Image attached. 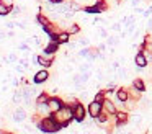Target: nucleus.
<instances>
[{
  "label": "nucleus",
  "instance_id": "nucleus-1",
  "mask_svg": "<svg viewBox=\"0 0 152 134\" xmlns=\"http://www.w3.org/2000/svg\"><path fill=\"white\" fill-rule=\"evenodd\" d=\"M72 118H74V110L69 106H61L59 110L54 113V119H56L61 126H66Z\"/></svg>",
  "mask_w": 152,
  "mask_h": 134
},
{
  "label": "nucleus",
  "instance_id": "nucleus-2",
  "mask_svg": "<svg viewBox=\"0 0 152 134\" xmlns=\"http://www.w3.org/2000/svg\"><path fill=\"white\" fill-rule=\"evenodd\" d=\"M39 129L43 131V133H56V131L61 129V124L54 119V116L53 118H44L39 123Z\"/></svg>",
  "mask_w": 152,
  "mask_h": 134
},
{
  "label": "nucleus",
  "instance_id": "nucleus-3",
  "mask_svg": "<svg viewBox=\"0 0 152 134\" xmlns=\"http://www.w3.org/2000/svg\"><path fill=\"white\" fill-rule=\"evenodd\" d=\"M72 110H74V118H75L77 121H82L83 118H85V108H83V105L75 103Z\"/></svg>",
  "mask_w": 152,
  "mask_h": 134
},
{
  "label": "nucleus",
  "instance_id": "nucleus-4",
  "mask_svg": "<svg viewBox=\"0 0 152 134\" xmlns=\"http://www.w3.org/2000/svg\"><path fill=\"white\" fill-rule=\"evenodd\" d=\"M88 113H90V116L96 118L100 113H102V103H100V101H93V103H90Z\"/></svg>",
  "mask_w": 152,
  "mask_h": 134
},
{
  "label": "nucleus",
  "instance_id": "nucleus-5",
  "mask_svg": "<svg viewBox=\"0 0 152 134\" xmlns=\"http://www.w3.org/2000/svg\"><path fill=\"white\" fill-rule=\"evenodd\" d=\"M48 106H49L51 113H56V111L62 106V101H61L59 98H49V100H48Z\"/></svg>",
  "mask_w": 152,
  "mask_h": 134
},
{
  "label": "nucleus",
  "instance_id": "nucleus-6",
  "mask_svg": "<svg viewBox=\"0 0 152 134\" xmlns=\"http://www.w3.org/2000/svg\"><path fill=\"white\" fill-rule=\"evenodd\" d=\"M13 119L17 121V123H21V121L26 119V111L23 110V108H17L13 113Z\"/></svg>",
  "mask_w": 152,
  "mask_h": 134
},
{
  "label": "nucleus",
  "instance_id": "nucleus-7",
  "mask_svg": "<svg viewBox=\"0 0 152 134\" xmlns=\"http://www.w3.org/2000/svg\"><path fill=\"white\" fill-rule=\"evenodd\" d=\"M48 77H49V74H48V70H39L36 75H34V83H43L44 80H48Z\"/></svg>",
  "mask_w": 152,
  "mask_h": 134
},
{
  "label": "nucleus",
  "instance_id": "nucleus-8",
  "mask_svg": "<svg viewBox=\"0 0 152 134\" xmlns=\"http://www.w3.org/2000/svg\"><path fill=\"white\" fill-rule=\"evenodd\" d=\"M134 61H136V65H137V67H145V65H147V59H145L144 54H137Z\"/></svg>",
  "mask_w": 152,
  "mask_h": 134
},
{
  "label": "nucleus",
  "instance_id": "nucleus-9",
  "mask_svg": "<svg viewBox=\"0 0 152 134\" xmlns=\"http://www.w3.org/2000/svg\"><path fill=\"white\" fill-rule=\"evenodd\" d=\"M54 39H56L59 44H62V42H67V41H69V33H67V31H66V33H59V34H57Z\"/></svg>",
  "mask_w": 152,
  "mask_h": 134
},
{
  "label": "nucleus",
  "instance_id": "nucleus-10",
  "mask_svg": "<svg viewBox=\"0 0 152 134\" xmlns=\"http://www.w3.org/2000/svg\"><path fill=\"white\" fill-rule=\"evenodd\" d=\"M36 106H38V111H39L41 114L49 113V106H48V103H39V105H36Z\"/></svg>",
  "mask_w": 152,
  "mask_h": 134
},
{
  "label": "nucleus",
  "instance_id": "nucleus-11",
  "mask_svg": "<svg viewBox=\"0 0 152 134\" xmlns=\"http://www.w3.org/2000/svg\"><path fill=\"white\" fill-rule=\"evenodd\" d=\"M8 13H10V7L5 5L4 2H0V15L4 16V15H8Z\"/></svg>",
  "mask_w": 152,
  "mask_h": 134
},
{
  "label": "nucleus",
  "instance_id": "nucleus-12",
  "mask_svg": "<svg viewBox=\"0 0 152 134\" xmlns=\"http://www.w3.org/2000/svg\"><path fill=\"white\" fill-rule=\"evenodd\" d=\"M103 106H105L106 110L110 111V113H115V105H113L110 100H105V101H103Z\"/></svg>",
  "mask_w": 152,
  "mask_h": 134
},
{
  "label": "nucleus",
  "instance_id": "nucleus-13",
  "mask_svg": "<svg viewBox=\"0 0 152 134\" xmlns=\"http://www.w3.org/2000/svg\"><path fill=\"white\" fill-rule=\"evenodd\" d=\"M48 100H49V98H48V95H46V93H41L39 97L36 98V105H39V103H48Z\"/></svg>",
  "mask_w": 152,
  "mask_h": 134
},
{
  "label": "nucleus",
  "instance_id": "nucleus-14",
  "mask_svg": "<svg viewBox=\"0 0 152 134\" xmlns=\"http://www.w3.org/2000/svg\"><path fill=\"white\" fill-rule=\"evenodd\" d=\"M134 88L139 92H144V82L142 80H134Z\"/></svg>",
  "mask_w": 152,
  "mask_h": 134
},
{
  "label": "nucleus",
  "instance_id": "nucleus-15",
  "mask_svg": "<svg viewBox=\"0 0 152 134\" xmlns=\"http://www.w3.org/2000/svg\"><path fill=\"white\" fill-rule=\"evenodd\" d=\"M88 78H90V72H88V70H87V72H82V74H80V82H82V83L88 82Z\"/></svg>",
  "mask_w": 152,
  "mask_h": 134
},
{
  "label": "nucleus",
  "instance_id": "nucleus-16",
  "mask_svg": "<svg viewBox=\"0 0 152 134\" xmlns=\"http://www.w3.org/2000/svg\"><path fill=\"white\" fill-rule=\"evenodd\" d=\"M79 25H70L69 26V29H67V33H69V34H75V33H79Z\"/></svg>",
  "mask_w": 152,
  "mask_h": 134
},
{
  "label": "nucleus",
  "instance_id": "nucleus-17",
  "mask_svg": "<svg viewBox=\"0 0 152 134\" xmlns=\"http://www.w3.org/2000/svg\"><path fill=\"white\" fill-rule=\"evenodd\" d=\"M38 21H39L43 26H48V25H51V23H49V20H48L46 16H43V15H39V16H38Z\"/></svg>",
  "mask_w": 152,
  "mask_h": 134
},
{
  "label": "nucleus",
  "instance_id": "nucleus-18",
  "mask_svg": "<svg viewBox=\"0 0 152 134\" xmlns=\"http://www.w3.org/2000/svg\"><path fill=\"white\" fill-rule=\"evenodd\" d=\"M118 98H119L121 101H126V100H128V93H126V90H119V92H118Z\"/></svg>",
  "mask_w": 152,
  "mask_h": 134
},
{
  "label": "nucleus",
  "instance_id": "nucleus-19",
  "mask_svg": "<svg viewBox=\"0 0 152 134\" xmlns=\"http://www.w3.org/2000/svg\"><path fill=\"white\" fill-rule=\"evenodd\" d=\"M118 41H119V39L116 38V36H108V44H110V46H115V44H118Z\"/></svg>",
  "mask_w": 152,
  "mask_h": 134
},
{
  "label": "nucleus",
  "instance_id": "nucleus-20",
  "mask_svg": "<svg viewBox=\"0 0 152 134\" xmlns=\"http://www.w3.org/2000/svg\"><path fill=\"white\" fill-rule=\"evenodd\" d=\"M90 67H92V64H88V62H87V64H82V65H80V72H87V70H90Z\"/></svg>",
  "mask_w": 152,
  "mask_h": 134
},
{
  "label": "nucleus",
  "instance_id": "nucleus-21",
  "mask_svg": "<svg viewBox=\"0 0 152 134\" xmlns=\"http://www.w3.org/2000/svg\"><path fill=\"white\" fill-rule=\"evenodd\" d=\"M111 28L115 31H121V23H115V25H111Z\"/></svg>",
  "mask_w": 152,
  "mask_h": 134
},
{
  "label": "nucleus",
  "instance_id": "nucleus-22",
  "mask_svg": "<svg viewBox=\"0 0 152 134\" xmlns=\"http://www.w3.org/2000/svg\"><path fill=\"white\" fill-rule=\"evenodd\" d=\"M116 116H118L119 121H126V114H124V113H118Z\"/></svg>",
  "mask_w": 152,
  "mask_h": 134
},
{
  "label": "nucleus",
  "instance_id": "nucleus-23",
  "mask_svg": "<svg viewBox=\"0 0 152 134\" xmlns=\"http://www.w3.org/2000/svg\"><path fill=\"white\" fill-rule=\"evenodd\" d=\"M7 61H10V62H15V61H17V56H15V54H10V56L7 57Z\"/></svg>",
  "mask_w": 152,
  "mask_h": 134
},
{
  "label": "nucleus",
  "instance_id": "nucleus-24",
  "mask_svg": "<svg viewBox=\"0 0 152 134\" xmlns=\"http://www.w3.org/2000/svg\"><path fill=\"white\" fill-rule=\"evenodd\" d=\"M132 121H134V124L141 123V121H142V116H134V118H132Z\"/></svg>",
  "mask_w": 152,
  "mask_h": 134
},
{
  "label": "nucleus",
  "instance_id": "nucleus-25",
  "mask_svg": "<svg viewBox=\"0 0 152 134\" xmlns=\"http://www.w3.org/2000/svg\"><path fill=\"white\" fill-rule=\"evenodd\" d=\"M98 33H100V36H103V38H105V36L108 34V33H106V29H103V28H100V31H98Z\"/></svg>",
  "mask_w": 152,
  "mask_h": 134
},
{
  "label": "nucleus",
  "instance_id": "nucleus-26",
  "mask_svg": "<svg viewBox=\"0 0 152 134\" xmlns=\"http://www.w3.org/2000/svg\"><path fill=\"white\" fill-rule=\"evenodd\" d=\"M20 12H21V8H20V7H15V8H13V12H12V13H13V15H18Z\"/></svg>",
  "mask_w": 152,
  "mask_h": 134
},
{
  "label": "nucleus",
  "instance_id": "nucleus-27",
  "mask_svg": "<svg viewBox=\"0 0 152 134\" xmlns=\"http://www.w3.org/2000/svg\"><path fill=\"white\" fill-rule=\"evenodd\" d=\"M0 2H4L5 5H8V7H12V3H13V0H0Z\"/></svg>",
  "mask_w": 152,
  "mask_h": 134
},
{
  "label": "nucleus",
  "instance_id": "nucleus-28",
  "mask_svg": "<svg viewBox=\"0 0 152 134\" xmlns=\"http://www.w3.org/2000/svg\"><path fill=\"white\" fill-rule=\"evenodd\" d=\"M80 44H82V46H87V44H88V39L82 38V39H80Z\"/></svg>",
  "mask_w": 152,
  "mask_h": 134
},
{
  "label": "nucleus",
  "instance_id": "nucleus-29",
  "mask_svg": "<svg viewBox=\"0 0 152 134\" xmlns=\"http://www.w3.org/2000/svg\"><path fill=\"white\" fill-rule=\"evenodd\" d=\"M5 26H7V28H8V29H12V28H13V26H15V23H12V21H8V23H5Z\"/></svg>",
  "mask_w": 152,
  "mask_h": 134
},
{
  "label": "nucleus",
  "instance_id": "nucleus-30",
  "mask_svg": "<svg viewBox=\"0 0 152 134\" xmlns=\"http://www.w3.org/2000/svg\"><path fill=\"white\" fill-rule=\"evenodd\" d=\"M5 36H7V34H5V31H2V29H0V41H2V39H5Z\"/></svg>",
  "mask_w": 152,
  "mask_h": 134
},
{
  "label": "nucleus",
  "instance_id": "nucleus-31",
  "mask_svg": "<svg viewBox=\"0 0 152 134\" xmlns=\"http://www.w3.org/2000/svg\"><path fill=\"white\" fill-rule=\"evenodd\" d=\"M147 28L152 31V20H149V23H147Z\"/></svg>",
  "mask_w": 152,
  "mask_h": 134
},
{
  "label": "nucleus",
  "instance_id": "nucleus-32",
  "mask_svg": "<svg viewBox=\"0 0 152 134\" xmlns=\"http://www.w3.org/2000/svg\"><path fill=\"white\" fill-rule=\"evenodd\" d=\"M49 2H53V3H61L62 0H49Z\"/></svg>",
  "mask_w": 152,
  "mask_h": 134
},
{
  "label": "nucleus",
  "instance_id": "nucleus-33",
  "mask_svg": "<svg viewBox=\"0 0 152 134\" xmlns=\"http://www.w3.org/2000/svg\"><path fill=\"white\" fill-rule=\"evenodd\" d=\"M149 41H152V38H151V39H149Z\"/></svg>",
  "mask_w": 152,
  "mask_h": 134
},
{
  "label": "nucleus",
  "instance_id": "nucleus-34",
  "mask_svg": "<svg viewBox=\"0 0 152 134\" xmlns=\"http://www.w3.org/2000/svg\"><path fill=\"white\" fill-rule=\"evenodd\" d=\"M128 134H131V133H128Z\"/></svg>",
  "mask_w": 152,
  "mask_h": 134
}]
</instances>
